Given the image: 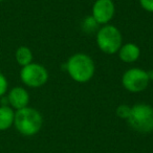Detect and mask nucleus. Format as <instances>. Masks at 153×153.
<instances>
[{"label":"nucleus","mask_w":153,"mask_h":153,"mask_svg":"<svg viewBox=\"0 0 153 153\" xmlns=\"http://www.w3.org/2000/svg\"><path fill=\"white\" fill-rule=\"evenodd\" d=\"M15 111L12 107H0V131H5L14 125Z\"/></svg>","instance_id":"10"},{"label":"nucleus","mask_w":153,"mask_h":153,"mask_svg":"<svg viewBox=\"0 0 153 153\" xmlns=\"http://www.w3.org/2000/svg\"><path fill=\"white\" fill-rule=\"evenodd\" d=\"M7 101L12 108L19 110V109L25 108L28 106L30 94L26 89L18 86V87H14L13 89L10 90L9 94H7Z\"/></svg>","instance_id":"8"},{"label":"nucleus","mask_w":153,"mask_h":153,"mask_svg":"<svg viewBox=\"0 0 153 153\" xmlns=\"http://www.w3.org/2000/svg\"><path fill=\"white\" fill-rule=\"evenodd\" d=\"M81 27H82V30L86 34H94L99 30L100 28V24L94 19L91 15L86 17L85 19L82 21V24H81Z\"/></svg>","instance_id":"12"},{"label":"nucleus","mask_w":153,"mask_h":153,"mask_svg":"<svg viewBox=\"0 0 153 153\" xmlns=\"http://www.w3.org/2000/svg\"><path fill=\"white\" fill-rule=\"evenodd\" d=\"M143 10L149 13H153V0H138Z\"/></svg>","instance_id":"15"},{"label":"nucleus","mask_w":153,"mask_h":153,"mask_svg":"<svg viewBox=\"0 0 153 153\" xmlns=\"http://www.w3.org/2000/svg\"><path fill=\"white\" fill-rule=\"evenodd\" d=\"M130 110H131V107L129 105H126V104L120 105L117 108V115L119 117H121V119L127 120L130 114Z\"/></svg>","instance_id":"13"},{"label":"nucleus","mask_w":153,"mask_h":153,"mask_svg":"<svg viewBox=\"0 0 153 153\" xmlns=\"http://www.w3.org/2000/svg\"><path fill=\"white\" fill-rule=\"evenodd\" d=\"M119 58L124 63H134L140 57V49L135 43H125L117 51Z\"/></svg>","instance_id":"9"},{"label":"nucleus","mask_w":153,"mask_h":153,"mask_svg":"<svg viewBox=\"0 0 153 153\" xmlns=\"http://www.w3.org/2000/svg\"><path fill=\"white\" fill-rule=\"evenodd\" d=\"M96 40L100 51L107 55L117 53L123 45L121 30L112 24L101 26L96 34Z\"/></svg>","instance_id":"3"},{"label":"nucleus","mask_w":153,"mask_h":153,"mask_svg":"<svg viewBox=\"0 0 153 153\" xmlns=\"http://www.w3.org/2000/svg\"><path fill=\"white\" fill-rule=\"evenodd\" d=\"M7 87H9V83L3 74L0 72V97H2L7 91Z\"/></svg>","instance_id":"14"},{"label":"nucleus","mask_w":153,"mask_h":153,"mask_svg":"<svg viewBox=\"0 0 153 153\" xmlns=\"http://www.w3.org/2000/svg\"><path fill=\"white\" fill-rule=\"evenodd\" d=\"M65 69L74 82L84 84L94 78L96 64L90 56L78 53L70 56L65 64Z\"/></svg>","instance_id":"1"},{"label":"nucleus","mask_w":153,"mask_h":153,"mask_svg":"<svg viewBox=\"0 0 153 153\" xmlns=\"http://www.w3.org/2000/svg\"><path fill=\"white\" fill-rule=\"evenodd\" d=\"M115 5L112 0H96L91 9V16L100 25H106L113 19Z\"/></svg>","instance_id":"7"},{"label":"nucleus","mask_w":153,"mask_h":153,"mask_svg":"<svg viewBox=\"0 0 153 153\" xmlns=\"http://www.w3.org/2000/svg\"><path fill=\"white\" fill-rule=\"evenodd\" d=\"M49 74L45 66L39 63H30L23 66L20 70V79L26 86L38 88L45 85L48 81Z\"/></svg>","instance_id":"6"},{"label":"nucleus","mask_w":153,"mask_h":153,"mask_svg":"<svg viewBox=\"0 0 153 153\" xmlns=\"http://www.w3.org/2000/svg\"><path fill=\"white\" fill-rule=\"evenodd\" d=\"M15 58L17 63L19 64L20 66H26L28 64L33 63V53L30 51V47L27 46H20L17 48L15 53Z\"/></svg>","instance_id":"11"},{"label":"nucleus","mask_w":153,"mask_h":153,"mask_svg":"<svg viewBox=\"0 0 153 153\" xmlns=\"http://www.w3.org/2000/svg\"><path fill=\"white\" fill-rule=\"evenodd\" d=\"M148 76H149V79H150V81H151V80H153V70L148 71Z\"/></svg>","instance_id":"16"},{"label":"nucleus","mask_w":153,"mask_h":153,"mask_svg":"<svg viewBox=\"0 0 153 153\" xmlns=\"http://www.w3.org/2000/svg\"><path fill=\"white\" fill-rule=\"evenodd\" d=\"M127 122L132 129L140 133L153 131V107L145 103L133 105Z\"/></svg>","instance_id":"4"},{"label":"nucleus","mask_w":153,"mask_h":153,"mask_svg":"<svg viewBox=\"0 0 153 153\" xmlns=\"http://www.w3.org/2000/svg\"><path fill=\"white\" fill-rule=\"evenodd\" d=\"M2 1H3V0H0V3H1V2H2Z\"/></svg>","instance_id":"17"},{"label":"nucleus","mask_w":153,"mask_h":153,"mask_svg":"<svg viewBox=\"0 0 153 153\" xmlns=\"http://www.w3.org/2000/svg\"><path fill=\"white\" fill-rule=\"evenodd\" d=\"M43 124L42 114L32 107L16 110L14 126L20 134L24 136H33L40 131Z\"/></svg>","instance_id":"2"},{"label":"nucleus","mask_w":153,"mask_h":153,"mask_svg":"<svg viewBox=\"0 0 153 153\" xmlns=\"http://www.w3.org/2000/svg\"><path fill=\"white\" fill-rule=\"evenodd\" d=\"M150 79L148 71L142 68H129L124 72L122 76V85L127 91L131 94H138L144 91L148 87Z\"/></svg>","instance_id":"5"}]
</instances>
